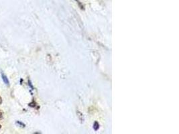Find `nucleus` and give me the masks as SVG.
I'll list each match as a JSON object with an SVG mask.
<instances>
[{
    "instance_id": "1",
    "label": "nucleus",
    "mask_w": 179,
    "mask_h": 134,
    "mask_svg": "<svg viewBox=\"0 0 179 134\" xmlns=\"http://www.w3.org/2000/svg\"><path fill=\"white\" fill-rule=\"evenodd\" d=\"M1 76L2 79H3L4 83L6 85H7V86H9V80H8V79H7V76L4 74L3 71H1Z\"/></svg>"
},
{
    "instance_id": "2",
    "label": "nucleus",
    "mask_w": 179,
    "mask_h": 134,
    "mask_svg": "<svg viewBox=\"0 0 179 134\" xmlns=\"http://www.w3.org/2000/svg\"><path fill=\"white\" fill-rule=\"evenodd\" d=\"M16 124L20 126V127H25V124H24L23 123L20 122V121H17V122H16Z\"/></svg>"
},
{
    "instance_id": "3",
    "label": "nucleus",
    "mask_w": 179,
    "mask_h": 134,
    "mask_svg": "<svg viewBox=\"0 0 179 134\" xmlns=\"http://www.w3.org/2000/svg\"><path fill=\"white\" fill-rule=\"evenodd\" d=\"M2 115H3V114H2V112L1 111H0V119L2 118Z\"/></svg>"
},
{
    "instance_id": "4",
    "label": "nucleus",
    "mask_w": 179,
    "mask_h": 134,
    "mask_svg": "<svg viewBox=\"0 0 179 134\" xmlns=\"http://www.w3.org/2000/svg\"><path fill=\"white\" fill-rule=\"evenodd\" d=\"M1 103H2V99L1 97H0V105H1Z\"/></svg>"
},
{
    "instance_id": "5",
    "label": "nucleus",
    "mask_w": 179,
    "mask_h": 134,
    "mask_svg": "<svg viewBox=\"0 0 179 134\" xmlns=\"http://www.w3.org/2000/svg\"><path fill=\"white\" fill-rule=\"evenodd\" d=\"M1 125H0V129H1Z\"/></svg>"
}]
</instances>
